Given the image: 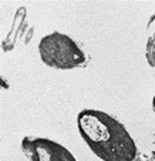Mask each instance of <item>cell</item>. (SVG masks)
Returning a JSON list of instances; mask_svg holds the SVG:
<instances>
[{
  "mask_svg": "<svg viewBox=\"0 0 155 161\" xmlns=\"http://www.w3.org/2000/svg\"><path fill=\"white\" fill-rule=\"evenodd\" d=\"M39 53L43 63L58 70H70L85 63V54L71 37L51 33L40 40Z\"/></svg>",
  "mask_w": 155,
  "mask_h": 161,
  "instance_id": "7a4b0ae2",
  "label": "cell"
},
{
  "mask_svg": "<svg viewBox=\"0 0 155 161\" xmlns=\"http://www.w3.org/2000/svg\"><path fill=\"white\" fill-rule=\"evenodd\" d=\"M83 140L103 161H134L137 146L127 128L100 110H83L77 116Z\"/></svg>",
  "mask_w": 155,
  "mask_h": 161,
  "instance_id": "6da1fadb",
  "label": "cell"
},
{
  "mask_svg": "<svg viewBox=\"0 0 155 161\" xmlns=\"http://www.w3.org/2000/svg\"><path fill=\"white\" fill-rule=\"evenodd\" d=\"M21 147L31 161H77L66 147L50 138L26 137Z\"/></svg>",
  "mask_w": 155,
  "mask_h": 161,
  "instance_id": "3957f363",
  "label": "cell"
},
{
  "mask_svg": "<svg viewBox=\"0 0 155 161\" xmlns=\"http://www.w3.org/2000/svg\"><path fill=\"white\" fill-rule=\"evenodd\" d=\"M152 108H154V111H155V97L152 98Z\"/></svg>",
  "mask_w": 155,
  "mask_h": 161,
  "instance_id": "277c9868",
  "label": "cell"
}]
</instances>
